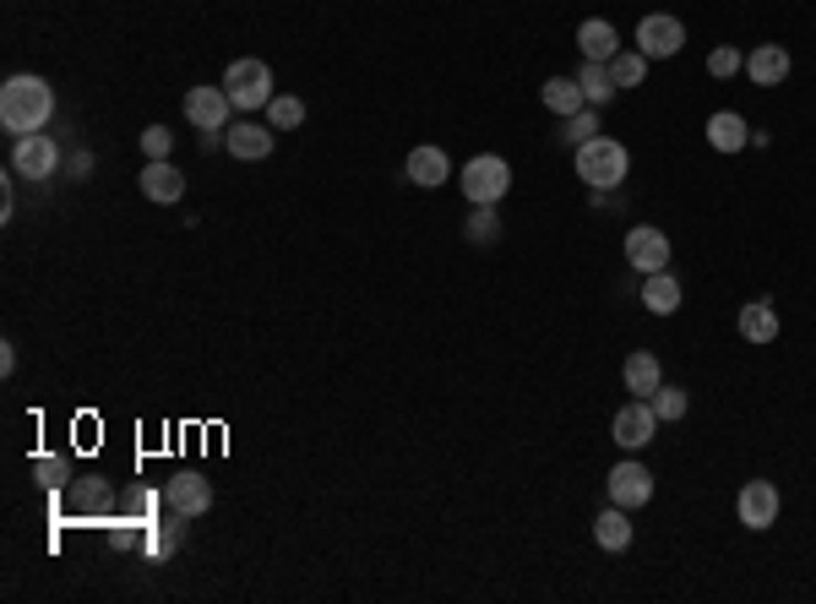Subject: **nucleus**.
I'll return each instance as SVG.
<instances>
[{
	"mask_svg": "<svg viewBox=\"0 0 816 604\" xmlns=\"http://www.w3.org/2000/svg\"><path fill=\"white\" fill-rule=\"evenodd\" d=\"M50 115H55V87L44 82V76H6V87H0V126L11 136H33L50 126Z\"/></svg>",
	"mask_w": 816,
	"mask_h": 604,
	"instance_id": "nucleus-1",
	"label": "nucleus"
},
{
	"mask_svg": "<svg viewBox=\"0 0 816 604\" xmlns=\"http://www.w3.org/2000/svg\"><path fill=\"white\" fill-rule=\"evenodd\" d=\"M627 169H631L627 147L610 142V136H593V142L577 147V175H582L588 191H616V186L627 180Z\"/></svg>",
	"mask_w": 816,
	"mask_h": 604,
	"instance_id": "nucleus-2",
	"label": "nucleus"
},
{
	"mask_svg": "<svg viewBox=\"0 0 816 604\" xmlns=\"http://www.w3.org/2000/svg\"><path fill=\"white\" fill-rule=\"evenodd\" d=\"M224 93H229V104H235L240 115H256V110H267V104L278 98L267 61H235V66L224 71Z\"/></svg>",
	"mask_w": 816,
	"mask_h": 604,
	"instance_id": "nucleus-3",
	"label": "nucleus"
},
{
	"mask_svg": "<svg viewBox=\"0 0 816 604\" xmlns=\"http://www.w3.org/2000/svg\"><path fill=\"white\" fill-rule=\"evenodd\" d=\"M457 186H463V197L474 201V207H479V201L496 207V201L512 191V164L496 158V153H479V158H468V164L457 169Z\"/></svg>",
	"mask_w": 816,
	"mask_h": 604,
	"instance_id": "nucleus-4",
	"label": "nucleus"
},
{
	"mask_svg": "<svg viewBox=\"0 0 816 604\" xmlns=\"http://www.w3.org/2000/svg\"><path fill=\"white\" fill-rule=\"evenodd\" d=\"M681 44H686V22H681V17L648 11V17L637 22V50H642L648 61H670V55H681Z\"/></svg>",
	"mask_w": 816,
	"mask_h": 604,
	"instance_id": "nucleus-5",
	"label": "nucleus"
},
{
	"mask_svg": "<svg viewBox=\"0 0 816 604\" xmlns=\"http://www.w3.org/2000/svg\"><path fill=\"white\" fill-rule=\"evenodd\" d=\"M55 164H61V147H55V142H50L44 132L17 136V142H11V175H28V180H50V175H55Z\"/></svg>",
	"mask_w": 816,
	"mask_h": 604,
	"instance_id": "nucleus-6",
	"label": "nucleus"
},
{
	"mask_svg": "<svg viewBox=\"0 0 816 604\" xmlns=\"http://www.w3.org/2000/svg\"><path fill=\"white\" fill-rule=\"evenodd\" d=\"M735 512H741V523L762 534V529H773L778 523V512H784V501H778V485L773 479H752V485H741V501H735Z\"/></svg>",
	"mask_w": 816,
	"mask_h": 604,
	"instance_id": "nucleus-7",
	"label": "nucleus"
},
{
	"mask_svg": "<svg viewBox=\"0 0 816 604\" xmlns=\"http://www.w3.org/2000/svg\"><path fill=\"white\" fill-rule=\"evenodd\" d=\"M229 115H235V104H229L224 82L218 87H190L186 93V121L196 132H229Z\"/></svg>",
	"mask_w": 816,
	"mask_h": 604,
	"instance_id": "nucleus-8",
	"label": "nucleus"
},
{
	"mask_svg": "<svg viewBox=\"0 0 816 604\" xmlns=\"http://www.w3.org/2000/svg\"><path fill=\"white\" fill-rule=\"evenodd\" d=\"M653 430H659V414H653L648 398H631L627 408L616 414V425H610V436H616L627 452H642V447L653 441Z\"/></svg>",
	"mask_w": 816,
	"mask_h": 604,
	"instance_id": "nucleus-9",
	"label": "nucleus"
},
{
	"mask_svg": "<svg viewBox=\"0 0 816 604\" xmlns=\"http://www.w3.org/2000/svg\"><path fill=\"white\" fill-rule=\"evenodd\" d=\"M627 262L642 272V278H648V272H664V268H670V240H664V229H653V223H637V229L627 235Z\"/></svg>",
	"mask_w": 816,
	"mask_h": 604,
	"instance_id": "nucleus-10",
	"label": "nucleus"
},
{
	"mask_svg": "<svg viewBox=\"0 0 816 604\" xmlns=\"http://www.w3.org/2000/svg\"><path fill=\"white\" fill-rule=\"evenodd\" d=\"M605 485H610V501H616V507H627V512H637V507H648V501H653V473L642 469V464H631V458H627V464H616Z\"/></svg>",
	"mask_w": 816,
	"mask_h": 604,
	"instance_id": "nucleus-11",
	"label": "nucleus"
},
{
	"mask_svg": "<svg viewBox=\"0 0 816 604\" xmlns=\"http://www.w3.org/2000/svg\"><path fill=\"white\" fill-rule=\"evenodd\" d=\"M164 501L175 518H202L213 507V485L202 473H175V479H164Z\"/></svg>",
	"mask_w": 816,
	"mask_h": 604,
	"instance_id": "nucleus-12",
	"label": "nucleus"
},
{
	"mask_svg": "<svg viewBox=\"0 0 816 604\" xmlns=\"http://www.w3.org/2000/svg\"><path fill=\"white\" fill-rule=\"evenodd\" d=\"M224 147H229L235 158L256 164V158H267V153H272V126H267V121H251V115H240V121H229Z\"/></svg>",
	"mask_w": 816,
	"mask_h": 604,
	"instance_id": "nucleus-13",
	"label": "nucleus"
},
{
	"mask_svg": "<svg viewBox=\"0 0 816 604\" xmlns=\"http://www.w3.org/2000/svg\"><path fill=\"white\" fill-rule=\"evenodd\" d=\"M403 175H409V186L436 191V186L452 180V158H446L441 147H414V153H409V164H403Z\"/></svg>",
	"mask_w": 816,
	"mask_h": 604,
	"instance_id": "nucleus-14",
	"label": "nucleus"
},
{
	"mask_svg": "<svg viewBox=\"0 0 816 604\" xmlns=\"http://www.w3.org/2000/svg\"><path fill=\"white\" fill-rule=\"evenodd\" d=\"M142 197L147 201H180L186 197V175H180L169 158H147V169H142Z\"/></svg>",
	"mask_w": 816,
	"mask_h": 604,
	"instance_id": "nucleus-15",
	"label": "nucleus"
},
{
	"mask_svg": "<svg viewBox=\"0 0 816 604\" xmlns=\"http://www.w3.org/2000/svg\"><path fill=\"white\" fill-rule=\"evenodd\" d=\"M746 76H752L756 87H778L789 76V50L784 44H756L752 55H746Z\"/></svg>",
	"mask_w": 816,
	"mask_h": 604,
	"instance_id": "nucleus-16",
	"label": "nucleus"
},
{
	"mask_svg": "<svg viewBox=\"0 0 816 604\" xmlns=\"http://www.w3.org/2000/svg\"><path fill=\"white\" fill-rule=\"evenodd\" d=\"M577 50H582L588 61H605V66H610V61L621 55V33H616L610 22H599V17H588V22L577 28Z\"/></svg>",
	"mask_w": 816,
	"mask_h": 604,
	"instance_id": "nucleus-17",
	"label": "nucleus"
},
{
	"mask_svg": "<svg viewBox=\"0 0 816 604\" xmlns=\"http://www.w3.org/2000/svg\"><path fill=\"white\" fill-rule=\"evenodd\" d=\"M642 305H648L653 316H675V311H681V278L670 268L648 272V278H642Z\"/></svg>",
	"mask_w": 816,
	"mask_h": 604,
	"instance_id": "nucleus-18",
	"label": "nucleus"
},
{
	"mask_svg": "<svg viewBox=\"0 0 816 604\" xmlns=\"http://www.w3.org/2000/svg\"><path fill=\"white\" fill-rule=\"evenodd\" d=\"M593 544H599V550H610V555H621V550H627V544H631L627 507H616V501H610V507L593 518Z\"/></svg>",
	"mask_w": 816,
	"mask_h": 604,
	"instance_id": "nucleus-19",
	"label": "nucleus"
},
{
	"mask_svg": "<svg viewBox=\"0 0 816 604\" xmlns=\"http://www.w3.org/2000/svg\"><path fill=\"white\" fill-rule=\"evenodd\" d=\"M707 142L719 153H741V147H752V126L735 110H719V115H707Z\"/></svg>",
	"mask_w": 816,
	"mask_h": 604,
	"instance_id": "nucleus-20",
	"label": "nucleus"
},
{
	"mask_svg": "<svg viewBox=\"0 0 816 604\" xmlns=\"http://www.w3.org/2000/svg\"><path fill=\"white\" fill-rule=\"evenodd\" d=\"M735 327H741L746 343H773V337H778V311H773V300H746Z\"/></svg>",
	"mask_w": 816,
	"mask_h": 604,
	"instance_id": "nucleus-21",
	"label": "nucleus"
},
{
	"mask_svg": "<svg viewBox=\"0 0 816 604\" xmlns=\"http://www.w3.org/2000/svg\"><path fill=\"white\" fill-rule=\"evenodd\" d=\"M621 376H627V393H637V398H653V393L664 387V365H659L653 354H642V348L627 354V371H621Z\"/></svg>",
	"mask_w": 816,
	"mask_h": 604,
	"instance_id": "nucleus-22",
	"label": "nucleus"
},
{
	"mask_svg": "<svg viewBox=\"0 0 816 604\" xmlns=\"http://www.w3.org/2000/svg\"><path fill=\"white\" fill-rule=\"evenodd\" d=\"M539 98H545V110H550V115H561V121H571L577 110H588V98H582L577 76H550V82L539 87Z\"/></svg>",
	"mask_w": 816,
	"mask_h": 604,
	"instance_id": "nucleus-23",
	"label": "nucleus"
},
{
	"mask_svg": "<svg viewBox=\"0 0 816 604\" xmlns=\"http://www.w3.org/2000/svg\"><path fill=\"white\" fill-rule=\"evenodd\" d=\"M577 87H582V98L588 104H610L621 87H616V76H610V66L605 61H588V66L577 71Z\"/></svg>",
	"mask_w": 816,
	"mask_h": 604,
	"instance_id": "nucleus-24",
	"label": "nucleus"
},
{
	"mask_svg": "<svg viewBox=\"0 0 816 604\" xmlns=\"http://www.w3.org/2000/svg\"><path fill=\"white\" fill-rule=\"evenodd\" d=\"M463 235H468V246H496V240H502V218H496V207H490V201H479V207L468 212Z\"/></svg>",
	"mask_w": 816,
	"mask_h": 604,
	"instance_id": "nucleus-25",
	"label": "nucleus"
},
{
	"mask_svg": "<svg viewBox=\"0 0 816 604\" xmlns=\"http://www.w3.org/2000/svg\"><path fill=\"white\" fill-rule=\"evenodd\" d=\"M267 126H272V132H295V126H306V98L278 93V98L267 104Z\"/></svg>",
	"mask_w": 816,
	"mask_h": 604,
	"instance_id": "nucleus-26",
	"label": "nucleus"
},
{
	"mask_svg": "<svg viewBox=\"0 0 816 604\" xmlns=\"http://www.w3.org/2000/svg\"><path fill=\"white\" fill-rule=\"evenodd\" d=\"M610 76H616V87H642L648 82V55L642 50H621L610 61Z\"/></svg>",
	"mask_w": 816,
	"mask_h": 604,
	"instance_id": "nucleus-27",
	"label": "nucleus"
},
{
	"mask_svg": "<svg viewBox=\"0 0 816 604\" xmlns=\"http://www.w3.org/2000/svg\"><path fill=\"white\" fill-rule=\"evenodd\" d=\"M653 414H659V425H675V419H686V408H691V398H686V387H670V382H664V387H659V393H653Z\"/></svg>",
	"mask_w": 816,
	"mask_h": 604,
	"instance_id": "nucleus-28",
	"label": "nucleus"
},
{
	"mask_svg": "<svg viewBox=\"0 0 816 604\" xmlns=\"http://www.w3.org/2000/svg\"><path fill=\"white\" fill-rule=\"evenodd\" d=\"M593 136H599V110L588 104V110H577V115L566 121L561 142H566V147H571V153H577V147H582V142H593Z\"/></svg>",
	"mask_w": 816,
	"mask_h": 604,
	"instance_id": "nucleus-29",
	"label": "nucleus"
},
{
	"mask_svg": "<svg viewBox=\"0 0 816 604\" xmlns=\"http://www.w3.org/2000/svg\"><path fill=\"white\" fill-rule=\"evenodd\" d=\"M735 71H746V55H741V50L719 44V50L707 55V76H735Z\"/></svg>",
	"mask_w": 816,
	"mask_h": 604,
	"instance_id": "nucleus-30",
	"label": "nucleus"
},
{
	"mask_svg": "<svg viewBox=\"0 0 816 604\" xmlns=\"http://www.w3.org/2000/svg\"><path fill=\"white\" fill-rule=\"evenodd\" d=\"M169 147H175V132H169V126H147V132H142V153H147V158H169Z\"/></svg>",
	"mask_w": 816,
	"mask_h": 604,
	"instance_id": "nucleus-31",
	"label": "nucleus"
},
{
	"mask_svg": "<svg viewBox=\"0 0 816 604\" xmlns=\"http://www.w3.org/2000/svg\"><path fill=\"white\" fill-rule=\"evenodd\" d=\"M87 169H93V153H76V158H71V175L87 180Z\"/></svg>",
	"mask_w": 816,
	"mask_h": 604,
	"instance_id": "nucleus-32",
	"label": "nucleus"
},
{
	"mask_svg": "<svg viewBox=\"0 0 816 604\" xmlns=\"http://www.w3.org/2000/svg\"><path fill=\"white\" fill-rule=\"evenodd\" d=\"M17 371V348L11 343H0V376H11Z\"/></svg>",
	"mask_w": 816,
	"mask_h": 604,
	"instance_id": "nucleus-33",
	"label": "nucleus"
}]
</instances>
